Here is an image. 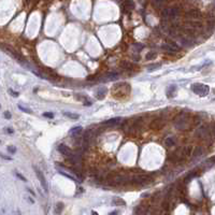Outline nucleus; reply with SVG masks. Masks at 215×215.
Segmentation results:
<instances>
[{"label": "nucleus", "mask_w": 215, "mask_h": 215, "mask_svg": "<svg viewBox=\"0 0 215 215\" xmlns=\"http://www.w3.org/2000/svg\"><path fill=\"white\" fill-rule=\"evenodd\" d=\"M118 214V212L117 211H114V212H112V213H110V215H117Z\"/></svg>", "instance_id": "obj_30"}, {"label": "nucleus", "mask_w": 215, "mask_h": 215, "mask_svg": "<svg viewBox=\"0 0 215 215\" xmlns=\"http://www.w3.org/2000/svg\"><path fill=\"white\" fill-rule=\"evenodd\" d=\"M161 47L167 51H177V46L174 44H164V45H161Z\"/></svg>", "instance_id": "obj_14"}, {"label": "nucleus", "mask_w": 215, "mask_h": 215, "mask_svg": "<svg viewBox=\"0 0 215 215\" xmlns=\"http://www.w3.org/2000/svg\"><path fill=\"white\" fill-rule=\"evenodd\" d=\"M92 215H98V213H97V212H95V211H93L92 212Z\"/></svg>", "instance_id": "obj_31"}, {"label": "nucleus", "mask_w": 215, "mask_h": 215, "mask_svg": "<svg viewBox=\"0 0 215 215\" xmlns=\"http://www.w3.org/2000/svg\"><path fill=\"white\" fill-rule=\"evenodd\" d=\"M156 56H157V54H156V53H154V52H150V53L146 54L145 58H146L148 60H151V59H154Z\"/></svg>", "instance_id": "obj_19"}, {"label": "nucleus", "mask_w": 215, "mask_h": 215, "mask_svg": "<svg viewBox=\"0 0 215 215\" xmlns=\"http://www.w3.org/2000/svg\"><path fill=\"white\" fill-rule=\"evenodd\" d=\"M7 131H8V132H10V134H12V132H13V131L11 130V129H7Z\"/></svg>", "instance_id": "obj_32"}, {"label": "nucleus", "mask_w": 215, "mask_h": 215, "mask_svg": "<svg viewBox=\"0 0 215 215\" xmlns=\"http://www.w3.org/2000/svg\"><path fill=\"white\" fill-rule=\"evenodd\" d=\"M17 215H22V214H21V212H19V211L17 212Z\"/></svg>", "instance_id": "obj_33"}, {"label": "nucleus", "mask_w": 215, "mask_h": 215, "mask_svg": "<svg viewBox=\"0 0 215 215\" xmlns=\"http://www.w3.org/2000/svg\"><path fill=\"white\" fill-rule=\"evenodd\" d=\"M4 116L7 117V118H11V113L10 112H6V113H4Z\"/></svg>", "instance_id": "obj_28"}, {"label": "nucleus", "mask_w": 215, "mask_h": 215, "mask_svg": "<svg viewBox=\"0 0 215 215\" xmlns=\"http://www.w3.org/2000/svg\"><path fill=\"white\" fill-rule=\"evenodd\" d=\"M106 93H108V89H106V87H101L100 89L97 90V93H96V97H97V99H99V100H102V99L106 97Z\"/></svg>", "instance_id": "obj_6"}, {"label": "nucleus", "mask_w": 215, "mask_h": 215, "mask_svg": "<svg viewBox=\"0 0 215 215\" xmlns=\"http://www.w3.org/2000/svg\"><path fill=\"white\" fill-rule=\"evenodd\" d=\"M1 156H2V158H4V159H8V160H11V159H12V158H11V157H8V156H4V155H1Z\"/></svg>", "instance_id": "obj_29"}, {"label": "nucleus", "mask_w": 215, "mask_h": 215, "mask_svg": "<svg viewBox=\"0 0 215 215\" xmlns=\"http://www.w3.org/2000/svg\"><path fill=\"white\" fill-rule=\"evenodd\" d=\"M148 180V176L144 175V174H138V175L134 176V179H132V182L136 184H143L146 182Z\"/></svg>", "instance_id": "obj_5"}, {"label": "nucleus", "mask_w": 215, "mask_h": 215, "mask_svg": "<svg viewBox=\"0 0 215 215\" xmlns=\"http://www.w3.org/2000/svg\"><path fill=\"white\" fill-rule=\"evenodd\" d=\"M175 138L174 137H168L165 140V144H166V146H168V148H170V146H173V145H175Z\"/></svg>", "instance_id": "obj_11"}, {"label": "nucleus", "mask_w": 215, "mask_h": 215, "mask_svg": "<svg viewBox=\"0 0 215 215\" xmlns=\"http://www.w3.org/2000/svg\"><path fill=\"white\" fill-rule=\"evenodd\" d=\"M8 151L10 152L11 154H14L15 152H16V148L14 146H8Z\"/></svg>", "instance_id": "obj_23"}, {"label": "nucleus", "mask_w": 215, "mask_h": 215, "mask_svg": "<svg viewBox=\"0 0 215 215\" xmlns=\"http://www.w3.org/2000/svg\"><path fill=\"white\" fill-rule=\"evenodd\" d=\"M191 89H193V92L195 94H197L198 96H200V97H205V96L208 95L209 92H210V87H209L208 85H205V84H201V83H196L191 86Z\"/></svg>", "instance_id": "obj_1"}, {"label": "nucleus", "mask_w": 215, "mask_h": 215, "mask_svg": "<svg viewBox=\"0 0 215 215\" xmlns=\"http://www.w3.org/2000/svg\"><path fill=\"white\" fill-rule=\"evenodd\" d=\"M43 116L49 117V118H53V117H54V114H53V113L46 112V113H43Z\"/></svg>", "instance_id": "obj_22"}, {"label": "nucleus", "mask_w": 215, "mask_h": 215, "mask_svg": "<svg viewBox=\"0 0 215 215\" xmlns=\"http://www.w3.org/2000/svg\"><path fill=\"white\" fill-rule=\"evenodd\" d=\"M16 176H17V177H19V179H21L22 181H24V182H26V179H25V177H24L23 175H21L19 173H16Z\"/></svg>", "instance_id": "obj_27"}, {"label": "nucleus", "mask_w": 215, "mask_h": 215, "mask_svg": "<svg viewBox=\"0 0 215 215\" xmlns=\"http://www.w3.org/2000/svg\"><path fill=\"white\" fill-rule=\"evenodd\" d=\"M32 168H33V170H35V174H37V176H38V179H39L40 183H41V185H42L43 189L45 191V193H47V183H46V180H45V176H44V174L42 173V171L38 168L37 166H32Z\"/></svg>", "instance_id": "obj_2"}, {"label": "nucleus", "mask_w": 215, "mask_h": 215, "mask_svg": "<svg viewBox=\"0 0 215 215\" xmlns=\"http://www.w3.org/2000/svg\"><path fill=\"white\" fill-rule=\"evenodd\" d=\"M57 150H58V152H59L60 154H63V155H65V156H68V157L72 154V152H71L70 148L65 144H59L57 146Z\"/></svg>", "instance_id": "obj_4"}, {"label": "nucleus", "mask_w": 215, "mask_h": 215, "mask_svg": "<svg viewBox=\"0 0 215 215\" xmlns=\"http://www.w3.org/2000/svg\"><path fill=\"white\" fill-rule=\"evenodd\" d=\"M64 115H65V116L69 117V118H71V120H78L79 117H80V115H79V114L71 113V112H64Z\"/></svg>", "instance_id": "obj_16"}, {"label": "nucleus", "mask_w": 215, "mask_h": 215, "mask_svg": "<svg viewBox=\"0 0 215 215\" xmlns=\"http://www.w3.org/2000/svg\"><path fill=\"white\" fill-rule=\"evenodd\" d=\"M104 77L106 78L101 79V80H103V81H112V80H115V79L118 78V74L116 72H111V73H108Z\"/></svg>", "instance_id": "obj_10"}, {"label": "nucleus", "mask_w": 215, "mask_h": 215, "mask_svg": "<svg viewBox=\"0 0 215 215\" xmlns=\"http://www.w3.org/2000/svg\"><path fill=\"white\" fill-rule=\"evenodd\" d=\"M63 209H64V203L63 202H58L56 205V208H55V213L57 215H59L61 213V211H63Z\"/></svg>", "instance_id": "obj_17"}, {"label": "nucleus", "mask_w": 215, "mask_h": 215, "mask_svg": "<svg viewBox=\"0 0 215 215\" xmlns=\"http://www.w3.org/2000/svg\"><path fill=\"white\" fill-rule=\"evenodd\" d=\"M2 47H3V49H4V52H6V53L10 54L11 56L14 57L15 59L18 60L19 63H22V64H24V60H25V59L23 58V56H22L21 54L17 53V52H16L15 49H13L12 47H10V46H7V47H4V46H2ZM24 65H25V64H24Z\"/></svg>", "instance_id": "obj_3"}, {"label": "nucleus", "mask_w": 215, "mask_h": 215, "mask_svg": "<svg viewBox=\"0 0 215 215\" xmlns=\"http://www.w3.org/2000/svg\"><path fill=\"white\" fill-rule=\"evenodd\" d=\"M120 122H122V118H120V117H115V118H111V120L104 122V123H103V125H111V126H115V125H118Z\"/></svg>", "instance_id": "obj_8"}, {"label": "nucleus", "mask_w": 215, "mask_h": 215, "mask_svg": "<svg viewBox=\"0 0 215 215\" xmlns=\"http://www.w3.org/2000/svg\"><path fill=\"white\" fill-rule=\"evenodd\" d=\"M134 47L137 49L138 52H140V49H143V45H141V44H134Z\"/></svg>", "instance_id": "obj_24"}, {"label": "nucleus", "mask_w": 215, "mask_h": 215, "mask_svg": "<svg viewBox=\"0 0 215 215\" xmlns=\"http://www.w3.org/2000/svg\"><path fill=\"white\" fill-rule=\"evenodd\" d=\"M175 90H176V87L174 86V85H172V86L168 87V89H167V96H168V97H173V96H174V93H175Z\"/></svg>", "instance_id": "obj_15"}, {"label": "nucleus", "mask_w": 215, "mask_h": 215, "mask_svg": "<svg viewBox=\"0 0 215 215\" xmlns=\"http://www.w3.org/2000/svg\"><path fill=\"white\" fill-rule=\"evenodd\" d=\"M161 16L164 19H170V8H166L161 11Z\"/></svg>", "instance_id": "obj_13"}, {"label": "nucleus", "mask_w": 215, "mask_h": 215, "mask_svg": "<svg viewBox=\"0 0 215 215\" xmlns=\"http://www.w3.org/2000/svg\"><path fill=\"white\" fill-rule=\"evenodd\" d=\"M179 13H180V9L177 7H172L170 8V19H174L179 16Z\"/></svg>", "instance_id": "obj_7"}, {"label": "nucleus", "mask_w": 215, "mask_h": 215, "mask_svg": "<svg viewBox=\"0 0 215 215\" xmlns=\"http://www.w3.org/2000/svg\"><path fill=\"white\" fill-rule=\"evenodd\" d=\"M158 67H160V64H155L148 66V70H154V69H158Z\"/></svg>", "instance_id": "obj_21"}, {"label": "nucleus", "mask_w": 215, "mask_h": 215, "mask_svg": "<svg viewBox=\"0 0 215 215\" xmlns=\"http://www.w3.org/2000/svg\"><path fill=\"white\" fill-rule=\"evenodd\" d=\"M9 92L11 93V95L13 96V97H17V96H18V93L14 92V90H12V89H9Z\"/></svg>", "instance_id": "obj_26"}, {"label": "nucleus", "mask_w": 215, "mask_h": 215, "mask_svg": "<svg viewBox=\"0 0 215 215\" xmlns=\"http://www.w3.org/2000/svg\"><path fill=\"white\" fill-rule=\"evenodd\" d=\"M18 108H19V109H21L22 111H24V112L31 113V111H30V110H29V109H25V108H23V106H18Z\"/></svg>", "instance_id": "obj_25"}, {"label": "nucleus", "mask_w": 215, "mask_h": 215, "mask_svg": "<svg viewBox=\"0 0 215 215\" xmlns=\"http://www.w3.org/2000/svg\"><path fill=\"white\" fill-rule=\"evenodd\" d=\"M82 131V127L81 126H78V127H74L72 128L70 130V134H73V136H77V134H79L80 132Z\"/></svg>", "instance_id": "obj_18"}, {"label": "nucleus", "mask_w": 215, "mask_h": 215, "mask_svg": "<svg viewBox=\"0 0 215 215\" xmlns=\"http://www.w3.org/2000/svg\"><path fill=\"white\" fill-rule=\"evenodd\" d=\"M202 154H205V148L202 146H197L193 152V156L194 157H200Z\"/></svg>", "instance_id": "obj_9"}, {"label": "nucleus", "mask_w": 215, "mask_h": 215, "mask_svg": "<svg viewBox=\"0 0 215 215\" xmlns=\"http://www.w3.org/2000/svg\"><path fill=\"white\" fill-rule=\"evenodd\" d=\"M112 203L114 205H126V202L120 197H114L112 199Z\"/></svg>", "instance_id": "obj_12"}, {"label": "nucleus", "mask_w": 215, "mask_h": 215, "mask_svg": "<svg viewBox=\"0 0 215 215\" xmlns=\"http://www.w3.org/2000/svg\"><path fill=\"white\" fill-rule=\"evenodd\" d=\"M165 4V1H153V6H155L157 8H160Z\"/></svg>", "instance_id": "obj_20"}]
</instances>
